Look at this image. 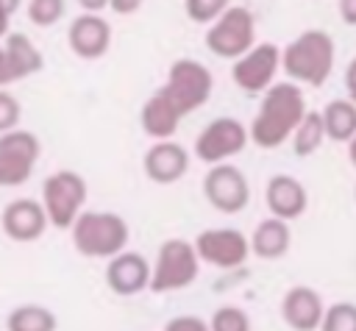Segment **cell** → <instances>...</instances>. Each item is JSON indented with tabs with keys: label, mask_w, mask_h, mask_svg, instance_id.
<instances>
[{
	"label": "cell",
	"mask_w": 356,
	"mask_h": 331,
	"mask_svg": "<svg viewBox=\"0 0 356 331\" xmlns=\"http://www.w3.org/2000/svg\"><path fill=\"white\" fill-rule=\"evenodd\" d=\"M89 186L81 178V172L75 170H58L50 172L42 184V209L47 217V225L58 228V231H70L72 223L78 220V214L83 211Z\"/></svg>",
	"instance_id": "obj_7"
},
{
	"label": "cell",
	"mask_w": 356,
	"mask_h": 331,
	"mask_svg": "<svg viewBox=\"0 0 356 331\" xmlns=\"http://www.w3.org/2000/svg\"><path fill=\"white\" fill-rule=\"evenodd\" d=\"M3 56H6V67H8L11 83L22 81V78H28V75H33V72H39L44 67L42 50L31 42L28 33H19V31H11L3 39Z\"/></svg>",
	"instance_id": "obj_19"
},
{
	"label": "cell",
	"mask_w": 356,
	"mask_h": 331,
	"mask_svg": "<svg viewBox=\"0 0 356 331\" xmlns=\"http://www.w3.org/2000/svg\"><path fill=\"white\" fill-rule=\"evenodd\" d=\"M0 228L11 242H36L47 231V217L39 200L14 197L0 211Z\"/></svg>",
	"instance_id": "obj_13"
},
{
	"label": "cell",
	"mask_w": 356,
	"mask_h": 331,
	"mask_svg": "<svg viewBox=\"0 0 356 331\" xmlns=\"http://www.w3.org/2000/svg\"><path fill=\"white\" fill-rule=\"evenodd\" d=\"M323 117V128H325V139L331 142H350L356 136V106L348 97H334L325 103V108L320 111Z\"/></svg>",
	"instance_id": "obj_22"
},
{
	"label": "cell",
	"mask_w": 356,
	"mask_h": 331,
	"mask_svg": "<svg viewBox=\"0 0 356 331\" xmlns=\"http://www.w3.org/2000/svg\"><path fill=\"white\" fill-rule=\"evenodd\" d=\"M225 8H228L225 0H186V3H184L186 17H189L192 22H197V25H211Z\"/></svg>",
	"instance_id": "obj_28"
},
{
	"label": "cell",
	"mask_w": 356,
	"mask_h": 331,
	"mask_svg": "<svg viewBox=\"0 0 356 331\" xmlns=\"http://www.w3.org/2000/svg\"><path fill=\"white\" fill-rule=\"evenodd\" d=\"M106 8H108V6H106L103 0H83V3H81V14H97V17H103Z\"/></svg>",
	"instance_id": "obj_35"
},
{
	"label": "cell",
	"mask_w": 356,
	"mask_h": 331,
	"mask_svg": "<svg viewBox=\"0 0 356 331\" xmlns=\"http://www.w3.org/2000/svg\"><path fill=\"white\" fill-rule=\"evenodd\" d=\"M106 284L120 298H134L150 284V261L136 250H122L106 261Z\"/></svg>",
	"instance_id": "obj_16"
},
{
	"label": "cell",
	"mask_w": 356,
	"mask_h": 331,
	"mask_svg": "<svg viewBox=\"0 0 356 331\" xmlns=\"http://www.w3.org/2000/svg\"><path fill=\"white\" fill-rule=\"evenodd\" d=\"M139 125H142L145 136H150L153 142H164V139H172V134L181 125V117L161 95L153 92L139 108Z\"/></svg>",
	"instance_id": "obj_21"
},
{
	"label": "cell",
	"mask_w": 356,
	"mask_h": 331,
	"mask_svg": "<svg viewBox=\"0 0 356 331\" xmlns=\"http://www.w3.org/2000/svg\"><path fill=\"white\" fill-rule=\"evenodd\" d=\"M317 331H356V303L339 300L325 306V314Z\"/></svg>",
	"instance_id": "obj_26"
},
{
	"label": "cell",
	"mask_w": 356,
	"mask_h": 331,
	"mask_svg": "<svg viewBox=\"0 0 356 331\" xmlns=\"http://www.w3.org/2000/svg\"><path fill=\"white\" fill-rule=\"evenodd\" d=\"M108 6V11H114V14H134V11H139L142 8V3L139 0H108L106 3Z\"/></svg>",
	"instance_id": "obj_33"
},
{
	"label": "cell",
	"mask_w": 356,
	"mask_h": 331,
	"mask_svg": "<svg viewBox=\"0 0 356 331\" xmlns=\"http://www.w3.org/2000/svg\"><path fill=\"white\" fill-rule=\"evenodd\" d=\"M337 47L328 31L309 28L281 50V70L295 86H323L334 72Z\"/></svg>",
	"instance_id": "obj_2"
},
{
	"label": "cell",
	"mask_w": 356,
	"mask_h": 331,
	"mask_svg": "<svg viewBox=\"0 0 356 331\" xmlns=\"http://www.w3.org/2000/svg\"><path fill=\"white\" fill-rule=\"evenodd\" d=\"M325 314V303L317 289L298 284L289 286L281 298V317L292 331H317Z\"/></svg>",
	"instance_id": "obj_17"
},
{
	"label": "cell",
	"mask_w": 356,
	"mask_h": 331,
	"mask_svg": "<svg viewBox=\"0 0 356 331\" xmlns=\"http://www.w3.org/2000/svg\"><path fill=\"white\" fill-rule=\"evenodd\" d=\"M58 317L42 303H19L6 317V331H56Z\"/></svg>",
	"instance_id": "obj_23"
},
{
	"label": "cell",
	"mask_w": 356,
	"mask_h": 331,
	"mask_svg": "<svg viewBox=\"0 0 356 331\" xmlns=\"http://www.w3.org/2000/svg\"><path fill=\"white\" fill-rule=\"evenodd\" d=\"M67 11V3L64 0H31L25 3V14L31 19V25L36 28H50L56 25Z\"/></svg>",
	"instance_id": "obj_27"
},
{
	"label": "cell",
	"mask_w": 356,
	"mask_h": 331,
	"mask_svg": "<svg viewBox=\"0 0 356 331\" xmlns=\"http://www.w3.org/2000/svg\"><path fill=\"white\" fill-rule=\"evenodd\" d=\"M211 92H214V75L206 64H200L195 58L172 61L170 70H167L164 83L156 89V95H161L175 108V114L181 120L189 117L192 111L203 108L209 103Z\"/></svg>",
	"instance_id": "obj_4"
},
{
	"label": "cell",
	"mask_w": 356,
	"mask_h": 331,
	"mask_svg": "<svg viewBox=\"0 0 356 331\" xmlns=\"http://www.w3.org/2000/svg\"><path fill=\"white\" fill-rule=\"evenodd\" d=\"M19 117H22L19 100L8 89H0V136L14 131V128H19Z\"/></svg>",
	"instance_id": "obj_29"
},
{
	"label": "cell",
	"mask_w": 356,
	"mask_h": 331,
	"mask_svg": "<svg viewBox=\"0 0 356 331\" xmlns=\"http://www.w3.org/2000/svg\"><path fill=\"white\" fill-rule=\"evenodd\" d=\"M248 245H250V253L259 256L261 261H275L281 256L289 253V245H292V228L289 223L284 220H275V217H267L261 220L253 234L248 236Z\"/></svg>",
	"instance_id": "obj_20"
},
{
	"label": "cell",
	"mask_w": 356,
	"mask_h": 331,
	"mask_svg": "<svg viewBox=\"0 0 356 331\" xmlns=\"http://www.w3.org/2000/svg\"><path fill=\"white\" fill-rule=\"evenodd\" d=\"M248 125H242L236 117H217L203 125V131L195 139V159L217 167V164H231L234 156H239L248 147Z\"/></svg>",
	"instance_id": "obj_8"
},
{
	"label": "cell",
	"mask_w": 356,
	"mask_h": 331,
	"mask_svg": "<svg viewBox=\"0 0 356 331\" xmlns=\"http://www.w3.org/2000/svg\"><path fill=\"white\" fill-rule=\"evenodd\" d=\"M42 145L36 139V134L25 131V128H14L8 134L0 136V189L3 186H22L36 161H39Z\"/></svg>",
	"instance_id": "obj_12"
},
{
	"label": "cell",
	"mask_w": 356,
	"mask_h": 331,
	"mask_svg": "<svg viewBox=\"0 0 356 331\" xmlns=\"http://www.w3.org/2000/svg\"><path fill=\"white\" fill-rule=\"evenodd\" d=\"M348 159H350V164L356 167V136L348 142Z\"/></svg>",
	"instance_id": "obj_37"
},
{
	"label": "cell",
	"mask_w": 356,
	"mask_h": 331,
	"mask_svg": "<svg viewBox=\"0 0 356 331\" xmlns=\"http://www.w3.org/2000/svg\"><path fill=\"white\" fill-rule=\"evenodd\" d=\"M306 111L309 108H306V97H303L300 86H295L289 81L273 83L261 95L259 111L253 114V120L248 125V139L259 150H275L286 139H292V134L300 125Z\"/></svg>",
	"instance_id": "obj_1"
},
{
	"label": "cell",
	"mask_w": 356,
	"mask_h": 331,
	"mask_svg": "<svg viewBox=\"0 0 356 331\" xmlns=\"http://www.w3.org/2000/svg\"><path fill=\"white\" fill-rule=\"evenodd\" d=\"M200 273V259L189 239L172 236L164 239L156 250V259L150 261V284L147 289L156 295L186 289Z\"/></svg>",
	"instance_id": "obj_5"
},
{
	"label": "cell",
	"mask_w": 356,
	"mask_h": 331,
	"mask_svg": "<svg viewBox=\"0 0 356 331\" xmlns=\"http://www.w3.org/2000/svg\"><path fill=\"white\" fill-rule=\"evenodd\" d=\"M250 317L245 309L234 306V303H225V306H217L214 314L209 317V331H250Z\"/></svg>",
	"instance_id": "obj_25"
},
{
	"label": "cell",
	"mask_w": 356,
	"mask_h": 331,
	"mask_svg": "<svg viewBox=\"0 0 356 331\" xmlns=\"http://www.w3.org/2000/svg\"><path fill=\"white\" fill-rule=\"evenodd\" d=\"M164 331H209V320L197 314H178L164 323Z\"/></svg>",
	"instance_id": "obj_30"
},
{
	"label": "cell",
	"mask_w": 356,
	"mask_h": 331,
	"mask_svg": "<svg viewBox=\"0 0 356 331\" xmlns=\"http://www.w3.org/2000/svg\"><path fill=\"white\" fill-rule=\"evenodd\" d=\"M192 248L200 259V264H211L217 270H236L248 261L250 245L248 236L239 228H203L195 239Z\"/></svg>",
	"instance_id": "obj_11"
},
{
	"label": "cell",
	"mask_w": 356,
	"mask_h": 331,
	"mask_svg": "<svg viewBox=\"0 0 356 331\" xmlns=\"http://www.w3.org/2000/svg\"><path fill=\"white\" fill-rule=\"evenodd\" d=\"M345 89H348V100L356 106V56L345 67Z\"/></svg>",
	"instance_id": "obj_32"
},
{
	"label": "cell",
	"mask_w": 356,
	"mask_h": 331,
	"mask_svg": "<svg viewBox=\"0 0 356 331\" xmlns=\"http://www.w3.org/2000/svg\"><path fill=\"white\" fill-rule=\"evenodd\" d=\"M337 11H339V19L345 25H353L356 28V0H342L337 3Z\"/></svg>",
	"instance_id": "obj_34"
},
{
	"label": "cell",
	"mask_w": 356,
	"mask_h": 331,
	"mask_svg": "<svg viewBox=\"0 0 356 331\" xmlns=\"http://www.w3.org/2000/svg\"><path fill=\"white\" fill-rule=\"evenodd\" d=\"M264 203L270 209V217L289 223V220L303 217V211L309 206V192L295 175L278 172L264 186Z\"/></svg>",
	"instance_id": "obj_18"
},
{
	"label": "cell",
	"mask_w": 356,
	"mask_h": 331,
	"mask_svg": "<svg viewBox=\"0 0 356 331\" xmlns=\"http://www.w3.org/2000/svg\"><path fill=\"white\" fill-rule=\"evenodd\" d=\"M128 236L131 228L125 223V217H120L117 211H81L78 220L70 228V239L72 248L86 256V259H114L117 253L128 250Z\"/></svg>",
	"instance_id": "obj_3"
},
{
	"label": "cell",
	"mask_w": 356,
	"mask_h": 331,
	"mask_svg": "<svg viewBox=\"0 0 356 331\" xmlns=\"http://www.w3.org/2000/svg\"><path fill=\"white\" fill-rule=\"evenodd\" d=\"M17 11H19L17 0H0V39H6L11 33V22H14Z\"/></svg>",
	"instance_id": "obj_31"
},
{
	"label": "cell",
	"mask_w": 356,
	"mask_h": 331,
	"mask_svg": "<svg viewBox=\"0 0 356 331\" xmlns=\"http://www.w3.org/2000/svg\"><path fill=\"white\" fill-rule=\"evenodd\" d=\"M325 142V128H323V117L320 111H306L300 125L292 134V150L298 159H309L320 150V145Z\"/></svg>",
	"instance_id": "obj_24"
},
{
	"label": "cell",
	"mask_w": 356,
	"mask_h": 331,
	"mask_svg": "<svg viewBox=\"0 0 356 331\" xmlns=\"http://www.w3.org/2000/svg\"><path fill=\"white\" fill-rule=\"evenodd\" d=\"M203 197L220 214H239L250 203L248 175L236 164L209 167V172L203 175Z\"/></svg>",
	"instance_id": "obj_10"
},
{
	"label": "cell",
	"mask_w": 356,
	"mask_h": 331,
	"mask_svg": "<svg viewBox=\"0 0 356 331\" xmlns=\"http://www.w3.org/2000/svg\"><path fill=\"white\" fill-rule=\"evenodd\" d=\"M142 170H145L147 181H153L159 186L178 184L189 170V150L175 139L153 142L147 147V153L142 156Z\"/></svg>",
	"instance_id": "obj_14"
},
{
	"label": "cell",
	"mask_w": 356,
	"mask_h": 331,
	"mask_svg": "<svg viewBox=\"0 0 356 331\" xmlns=\"http://www.w3.org/2000/svg\"><path fill=\"white\" fill-rule=\"evenodd\" d=\"M11 83V75H8V67H6V56H3V42H0V89H6Z\"/></svg>",
	"instance_id": "obj_36"
},
{
	"label": "cell",
	"mask_w": 356,
	"mask_h": 331,
	"mask_svg": "<svg viewBox=\"0 0 356 331\" xmlns=\"http://www.w3.org/2000/svg\"><path fill=\"white\" fill-rule=\"evenodd\" d=\"M203 42L211 56L236 61L256 45V14L248 6L228 3V8L206 28Z\"/></svg>",
	"instance_id": "obj_6"
},
{
	"label": "cell",
	"mask_w": 356,
	"mask_h": 331,
	"mask_svg": "<svg viewBox=\"0 0 356 331\" xmlns=\"http://www.w3.org/2000/svg\"><path fill=\"white\" fill-rule=\"evenodd\" d=\"M70 50L83 61H97L111 47V25L97 14H78L67 28Z\"/></svg>",
	"instance_id": "obj_15"
},
{
	"label": "cell",
	"mask_w": 356,
	"mask_h": 331,
	"mask_svg": "<svg viewBox=\"0 0 356 331\" xmlns=\"http://www.w3.org/2000/svg\"><path fill=\"white\" fill-rule=\"evenodd\" d=\"M278 70H281V47L273 42H259L231 64V81L245 95H264L275 83Z\"/></svg>",
	"instance_id": "obj_9"
}]
</instances>
